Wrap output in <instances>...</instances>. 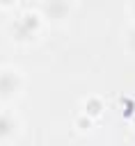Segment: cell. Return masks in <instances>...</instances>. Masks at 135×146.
<instances>
[{
	"mask_svg": "<svg viewBox=\"0 0 135 146\" xmlns=\"http://www.w3.org/2000/svg\"><path fill=\"white\" fill-rule=\"evenodd\" d=\"M37 27H39V18H37L34 14H30V16H25V18L16 25V34H18V36H30Z\"/></svg>",
	"mask_w": 135,
	"mask_h": 146,
	"instance_id": "obj_1",
	"label": "cell"
},
{
	"mask_svg": "<svg viewBox=\"0 0 135 146\" xmlns=\"http://www.w3.org/2000/svg\"><path fill=\"white\" fill-rule=\"evenodd\" d=\"M16 84H18V80H16L14 73H2L0 75V96H7L11 91H16Z\"/></svg>",
	"mask_w": 135,
	"mask_h": 146,
	"instance_id": "obj_2",
	"label": "cell"
},
{
	"mask_svg": "<svg viewBox=\"0 0 135 146\" xmlns=\"http://www.w3.org/2000/svg\"><path fill=\"white\" fill-rule=\"evenodd\" d=\"M48 14H50L53 18H62V16L66 14V2H64V0H50V2H48Z\"/></svg>",
	"mask_w": 135,
	"mask_h": 146,
	"instance_id": "obj_3",
	"label": "cell"
},
{
	"mask_svg": "<svg viewBox=\"0 0 135 146\" xmlns=\"http://www.w3.org/2000/svg\"><path fill=\"white\" fill-rule=\"evenodd\" d=\"M85 110H87V114H89V116H98V114H101V110H103V105H101V100L89 98V100H87V105H85Z\"/></svg>",
	"mask_w": 135,
	"mask_h": 146,
	"instance_id": "obj_4",
	"label": "cell"
},
{
	"mask_svg": "<svg viewBox=\"0 0 135 146\" xmlns=\"http://www.w3.org/2000/svg\"><path fill=\"white\" fill-rule=\"evenodd\" d=\"M11 132V121L7 116H0V137H7Z\"/></svg>",
	"mask_w": 135,
	"mask_h": 146,
	"instance_id": "obj_5",
	"label": "cell"
},
{
	"mask_svg": "<svg viewBox=\"0 0 135 146\" xmlns=\"http://www.w3.org/2000/svg\"><path fill=\"white\" fill-rule=\"evenodd\" d=\"M126 103V110H124V116H135V105L130 100H124Z\"/></svg>",
	"mask_w": 135,
	"mask_h": 146,
	"instance_id": "obj_6",
	"label": "cell"
},
{
	"mask_svg": "<svg viewBox=\"0 0 135 146\" xmlns=\"http://www.w3.org/2000/svg\"><path fill=\"white\" fill-rule=\"evenodd\" d=\"M78 125H80V128H87V125H89V121H87V119H80V121H78Z\"/></svg>",
	"mask_w": 135,
	"mask_h": 146,
	"instance_id": "obj_7",
	"label": "cell"
},
{
	"mask_svg": "<svg viewBox=\"0 0 135 146\" xmlns=\"http://www.w3.org/2000/svg\"><path fill=\"white\" fill-rule=\"evenodd\" d=\"M9 2H11V0H0V5H9Z\"/></svg>",
	"mask_w": 135,
	"mask_h": 146,
	"instance_id": "obj_8",
	"label": "cell"
}]
</instances>
